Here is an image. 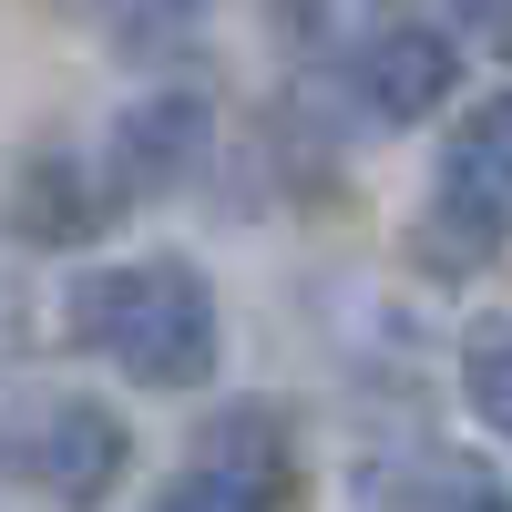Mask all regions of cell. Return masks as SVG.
Wrapping results in <instances>:
<instances>
[{"instance_id": "6da1fadb", "label": "cell", "mask_w": 512, "mask_h": 512, "mask_svg": "<svg viewBox=\"0 0 512 512\" xmlns=\"http://www.w3.org/2000/svg\"><path fill=\"white\" fill-rule=\"evenodd\" d=\"M72 328L103 369H123L134 390H205L226 359L216 297L185 256H123V267H93L72 287Z\"/></svg>"}, {"instance_id": "7a4b0ae2", "label": "cell", "mask_w": 512, "mask_h": 512, "mask_svg": "<svg viewBox=\"0 0 512 512\" xmlns=\"http://www.w3.org/2000/svg\"><path fill=\"white\" fill-rule=\"evenodd\" d=\"M512 236V93L472 103L461 134L441 144V185H431V216H420V256L441 277H472L492 267V246Z\"/></svg>"}, {"instance_id": "3957f363", "label": "cell", "mask_w": 512, "mask_h": 512, "mask_svg": "<svg viewBox=\"0 0 512 512\" xmlns=\"http://www.w3.org/2000/svg\"><path fill=\"white\" fill-rule=\"evenodd\" d=\"M0 472L21 492H41V502H62V512H93V502H113L123 472H134V441H123L113 410L72 400V390H41V400H21L0 420Z\"/></svg>"}, {"instance_id": "277c9868", "label": "cell", "mask_w": 512, "mask_h": 512, "mask_svg": "<svg viewBox=\"0 0 512 512\" xmlns=\"http://www.w3.org/2000/svg\"><path fill=\"white\" fill-rule=\"evenodd\" d=\"M451 82H461V41L441 21H390L359 52V93L379 123H420V113H441L451 103Z\"/></svg>"}, {"instance_id": "5b68a950", "label": "cell", "mask_w": 512, "mask_h": 512, "mask_svg": "<svg viewBox=\"0 0 512 512\" xmlns=\"http://www.w3.org/2000/svg\"><path fill=\"white\" fill-rule=\"evenodd\" d=\"M287 492V451L267 420H226L216 441L185 461V482L164 492V512H277Z\"/></svg>"}, {"instance_id": "8992f818", "label": "cell", "mask_w": 512, "mask_h": 512, "mask_svg": "<svg viewBox=\"0 0 512 512\" xmlns=\"http://www.w3.org/2000/svg\"><path fill=\"white\" fill-rule=\"evenodd\" d=\"M359 512H512V482H502V472H482V461L420 451V461H390V472H369Z\"/></svg>"}, {"instance_id": "52a82bcc", "label": "cell", "mask_w": 512, "mask_h": 512, "mask_svg": "<svg viewBox=\"0 0 512 512\" xmlns=\"http://www.w3.org/2000/svg\"><path fill=\"white\" fill-rule=\"evenodd\" d=\"M195 134H205V113L195 103H144V113H123V154H113V185L123 195H164L195 164Z\"/></svg>"}, {"instance_id": "ba28073f", "label": "cell", "mask_w": 512, "mask_h": 512, "mask_svg": "<svg viewBox=\"0 0 512 512\" xmlns=\"http://www.w3.org/2000/svg\"><path fill=\"white\" fill-rule=\"evenodd\" d=\"M472 410H482V431L512 441V328L472 349Z\"/></svg>"}, {"instance_id": "9c48e42d", "label": "cell", "mask_w": 512, "mask_h": 512, "mask_svg": "<svg viewBox=\"0 0 512 512\" xmlns=\"http://www.w3.org/2000/svg\"><path fill=\"white\" fill-rule=\"evenodd\" d=\"M482 31H492V52L512 62V0H482Z\"/></svg>"}]
</instances>
